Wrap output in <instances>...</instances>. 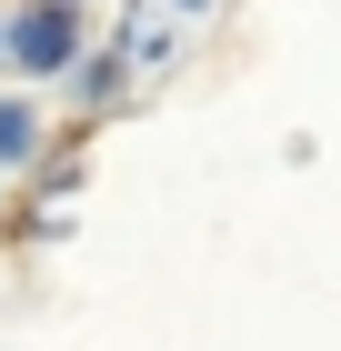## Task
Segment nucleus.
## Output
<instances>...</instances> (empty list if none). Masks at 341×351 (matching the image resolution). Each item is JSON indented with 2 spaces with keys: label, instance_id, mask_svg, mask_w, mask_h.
I'll return each mask as SVG.
<instances>
[{
  "label": "nucleus",
  "instance_id": "obj_1",
  "mask_svg": "<svg viewBox=\"0 0 341 351\" xmlns=\"http://www.w3.org/2000/svg\"><path fill=\"white\" fill-rule=\"evenodd\" d=\"M10 60H21L30 81H51V71H71V51H80V21H71V0H30V10H10Z\"/></svg>",
  "mask_w": 341,
  "mask_h": 351
},
{
  "label": "nucleus",
  "instance_id": "obj_2",
  "mask_svg": "<svg viewBox=\"0 0 341 351\" xmlns=\"http://www.w3.org/2000/svg\"><path fill=\"white\" fill-rule=\"evenodd\" d=\"M30 151H40V110H30V101H0V171L30 161Z\"/></svg>",
  "mask_w": 341,
  "mask_h": 351
},
{
  "label": "nucleus",
  "instance_id": "obj_3",
  "mask_svg": "<svg viewBox=\"0 0 341 351\" xmlns=\"http://www.w3.org/2000/svg\"><path fill=\"white\" fill-rule=\"evenodd\" d=\"M0 60H10V30H0Z\"/></svg>",
  "mask_w": 341,
  "mask_h": 351
}]
</instances>
